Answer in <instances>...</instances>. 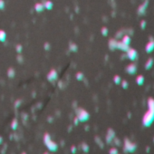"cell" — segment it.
Instances as JSON below:
<instances>
[{
	"label": "cell",
	"mask_w": 154,
	"mask_h": 154,
	"mask_svg": "<svg viewBox=\"0 0 154 154\" xmlns=\"http://www.w3.org/2000/svg\"><path fill=\"white\" fill-rule=\"evenodd\" d=\"M143 82H144V77L142 76V75H139L137 77V83H138L139 85H141V84H143Z\"/></svg>",
	"instance_id": "8fae6325"
},
{
	"label": "cell",
	"mask_w": 154,
	"mask_h": 154,
	"mask_svg": "<svg viewBox=\"0 0 154 154\" xmlns=\"http://www.w3.org/2000/svg\"><path fill=\"white\" fill-rule=\"evenodd\" d=\"M5 7V2L4 0H0V9H3Z\"/></svg>",
	"instance_id": "ac0fdd59"
},
{
	"label": "cell",
	"mask_w": 154,
	"mask_h": 154,
	"mask_svg": "<svg viewBox=\"0 0 154 154\" xmlns=\"http://www.w3.org/2000/svg\"><path fill=\"white\" fill-rule=\"evenodd\" d=\"M128 71H129V73H130V74H133V73H135V72H136V66H135V65H133V64L129 65Z\"/></svg>",
	"instance_id": "9c48e42d"
},
{
	"label": "cell",
	"mask_w": 154,
	"mask_h": 154,
	"mask_svg": "<svg viewBox=\"0 0 154 154\" xmlns=\"http://www.w3.org/2000/svg\"><path fill=\"white\" fill-rule=\"evenodd\" d=\"M22 154H26V153H22Z\"/></svg>",
	"instance_id": "603a6c76"
},
{
	"label": "cell",
	"mask_w": 154,
	"mask_h": 154,
	"mask_svg": "<svg viewBox=\"0 0 154 154\" xmlns=\"http://www.w3.org/2000/svg\"><path fill=\"white\" fill-rule=\"evenodd\" d=\"M16 127H17V121H16V120H14L13 122H12V128H13L14 130H16Z\"/></svg>",
	"instance_id": "e0dca14e"
},
{
	"label": "cell",
	"mask_w": 154,
	"mask_h": 154,
	"mask_svg": "<svg viewBox=\"0 0 154 154\" xmlns=\"http://www.w3.org/2000/svg\"><path fill=\"white\" fill-rule=\"evenodd\" d=\"M113 138H114V132L112 130H109L108 134L106 136V141H107V142H111Z\"/></svg>",
	"instance_id": "5b68a950"
},
{
	"label": "cell",
	"mask_w": 154,
	"mask_h": 154,
	"mask_svg": "<svg viewBox=\"0 0 154 154\" xmlns=\"http://www.w3.org/2000/svg\"><path fill=\"white\" fill-rule=\"evenodd\" d=\"M6 39V33L4 32L3 30H0V40L4 41Z\"/></svg>",
	"instance_id": "4fadbf2b"
},
{
	"label": "cell",
	"mask_w": 154,
	"mask_h": 154,
	"mask_svg": "<svg viewBox=\"0 0 154 154\" xmlns=\"http://www.w3.org/2000/svg\"><path fill=\"white\" fill-rule=\"evenodd\" d=\"M146 7H147V4H143V5H142L141 7H140V9H139V12H140V14H141V10H142V12H141V13H143V12L145 11V8H146Z\"/></svg>",
	"instance_id": "5bb4252c"
},
{
	"label": "cell",
	"mask_w": 154,
	"mask_h": 154,
	"mask_svg": "<svg viewBox=\"0 0 154 154\" xmlns=\"http://www.w3.org/2000/svg\"><path fill=\"white\" fill-rule=\"evenodd\" d=\"M145 21H142V22H141V27H143V28H144L145 27Z\"/></svg>",
	"instance_id": "44dd1931"
},
{
	"label": "cell",
	"mask_w": 154,
	"mask_h": 154,
	"mask_svg": "<svg viewBox=\"0 0 154 154\" xmlns=\"http://www.w3.org/2000/svg\"><path fill=\"white\" fill-rule=\"evenodd\" d=\"M153 121H154V111L148 110V112L144 114L143 119H142V123H143V125L148 127V126L151 125Z\"/></svg>",
	"instance_id": "6da1fadb"
},
{
	"label": "cell",
	"mask_w": 154,
	"mask_h": 154,
	"mask_svg": "<svg viewBox=\"0 0 154 154\" xmlns=\"http://www.w3.org/2000/svg\"><path fill=\"white\" fill-rule=\"evenodd\" d=\"M154 49V42H150L148 43L147 46H146V51L147 52H151Z\"/></svg>",
	"instance_id": "ba28073f"
},
{
	"label": "cell",
	"mask_w": 154,
	"mask_h": 154,
	"mask_svg": "<svg viewBox=\"0 0 154 154\" xmlns=\"http://www.w3.org/2000/svg\"><path fill=\"white\" fill-rule=\"evenodd\" d=\"M152 64H153V60L152 59H149L147 61V64H146V69H149V68H151L152 66Z\"/></svg>",
	"instance_id": "7c38bea8"
},
{
	"label": "cell",
	"mask_w": 154,
	"mask_h": 154,
	"mask_svg": "<svg viewBox=\"0 0 154 154\" xmlns=\"http://www.w3.org/2000/svg\"><path fill=\"white\" fill-rule=\"evenodd\" d=\"M44 141H45V145L47 146L49 150L51 151H55L57 150V144L54 142V141H52L51 138H50V135L49 134H45V137H44Z\"/></svg>",
	"instance_id": "7a4b0ae2"
},
{
	"label": "cell",
	"mask_w": 154,
	"mask_h": 154,
	"mask_svg": "<svg viewBox=\"0 0 154 154\" xmlns=\"http://www.w3.org/2000/svg\"><path fill=\"white\" fill-rule=\"evenodd\" d=\"M71 151H72V152H73V153H75V151H76V148L74 147V146H73V147H72V149H71Z\"/></svg>",
	"instance_id": "ffe728a7"
},
{
	"label": "cell",
	"mask_w": 154,
	"mask_h": 154,
	"mask_svg": "<svg viewBox=\"0 0 154 154\" xmlns=\"http://www.w3.org/2000/svg\"><path fill=\"white\" fill-rule=\"evenodd\" d=\"M44 6H45V7L46 8V9L50 10V9H52V7H53V3H52L51 1H46Z\"/></svg>",
	"instance_id": "30bf717a"
},
{
	"label": "cell",
	"mask_w": 154,
	"mask_h": 154,
	"mask_svg": "<svg viewBox=\"0 0 154 154\" xmlns=\"http://www.w3.org/2000/svg\"><path fill=\"white\" fill-rule=\"evenodd\" d=\"M128 56H129V58H130V59L134 60L135 58L137 57V52L135 51L134 49H131V50L128 52Z\"/></svg>",
	"instance_id": "8992f818"
},
{
	"label": "cell",
	"mask_w": 154,
	"mask_h": 154,
	"mask_svg": "<svg viewBox=\"0 0 154 154\" xmlns=\"http://www.w3.org/2000/svg\"><path fill=\"white\" fill-rule=\"evenodd\" d=\"M35 10H36L37 12H42L43 10L45 9V6H44L43 4H41V3H38V4H36V5H35Z\"/></svg>",
	"instance_id": "52a82bcc"
},
{
	"label": "cell",
	"mask_w": 154,
	"mask_h": 154,
	"mask_svg": "<svg viewBox=\"0 0 154 154\" xmlns=\"http://www.w3.org/2000/svg\"><path fill=\"white\" fill-rule=\"evenodd\" d=\"M110 154H118V151H117V149L115 148H112L110 150Z\"/></svg>",
	"instance_id": "2e32d148"
},
{
	"label": "cell",
	"mask_w": 154,
	"mask_h": 154,
	"mask_svg": "<svg viewBox=\"0 0 154 154\" xmlns=\"http://www.w3.org/2000/svg\"><path fill=\"white\" fill-rule=\"evenodd\" d=\"M77 119L80 122H85L89 119V113L84 110H79L77 112Z\"/></svg>",
	"instance_id": "3957f363"
},
{
	"label": "cell",
	"mask_w": 154,
	"mask_h": 154,
	"mask_svg": "<svg viewBox=\"0 0 154 154\" xmlns=\"http://www.w3.org/2000/svg\"><path fill=\"white\" fill-rule=\"evenodd\" d=\"M45 154H48V153H45Z\"/></svg>",
	"instance_id": "7402d4cb"
},
{
	"label": "cell",
	"mask_w": 154,
	"mask_h": 154,
	"mask_svg": "<svg viewBox=\"0 0 154 154\" xmlns=\"http://www.w3.org/2000/svg\"><path fill=\"white\" fill-rule=\"evenodd\" d=\"M136 150V145L126 139L124 141V151L126 152H133Z\"/></svg>",
	"instance_id": "277c9868"
},
{
	"label": "cell",
	"mask_w": 154,
	"mask_h": 154,
	"mask_svg": "<svg viewBox=\"0 0 154 154\" xmlns=\"http://www.w3.org/2000/svg\"><path fill=\"white\" fill-rule=\"evenodd\" d=\"M102 32H103V34L104 35H107V32H108V30H107V28H105V27H103V29H102Z\"/></svg>",
	"instance_id": "d6986e66"
},
{
	"label": "cell",
	"mask_w": 154,
	"mask_h": 154,
	"mask_svg": "<svg viewBox=\"0 0 154 154\" xmlns=\"http://www.w3.org/2000/svg\"><path fill=\"white\" fill-rule=\"evenodd\" d=\"M82 148H83V150H84V152H88V151H89V147H88V145H86L85 143H84V144H83Z\"/></svg>",
	"instance_id": "9a60e30c"
}]
</instances>
